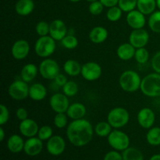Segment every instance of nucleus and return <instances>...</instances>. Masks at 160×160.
<instances>
[{
    "mask_svg": "<svg viewBox=\"0 0 160 160\" xmlns=\"http://www.w3.org/2000/svg\"><path fill=\"white\" fill-rule=\"evenodd\" d=\"M60 42L62 47L70 50L76 48L78 45V42H79L76 36L71 34H67Z\"/></svg>",
    "mask_w": 160,
    "mask_h": 160,
    "instance_id": "32",
    "label": "nucleus"
},
{
    "mask_svg": "<svg viewBox=\"0 0 160 160\" xmlns=\"http://www.w3.org/2000/svg\"><path fill=\"white\" fill-rule=\"evenodd\" d=\"M69 1L72 2H78L81 1V0H69Z\"/></svg>",
    "mask_w": 160,
    "mask_h": 160,
    "instance_id": "50",
    "label": "nucleus"
},
{
    "mask_svg": "<svg viewBox=\"0 0 160 160\" xmlns=\"http://www.w3.org/2000/svg\"><path fill=\"white\" fill-rule=\"evenodd\" d=\"M34 2L33 0H18L15 5V11L19 16L26 17L34 11Z\"/></svg>",
    "mask_w": 160,
    "mask_h": 160,
    "instance_id": "24",
    "label": "nucleus"
},
{
    "mask_svg": "<svg viewBox=\"0 0 160 160\" xmlns=\"http://www.w3.org/2000/svg\"><path fill=\"white\" fill-rule=\"evenodd\" d=\"M103 160H123L122 154L119 152V151L114 150L107 152Z\"/></svg>",
    "mask_w": 160,
    "mask_h": 160,
    "instance_id": "43",
    "label": "nucleus"
},
{
    "mask_svg": "<svg viewBox=\"0 0 160 160\" xmlns=\"http://www.w3.org/2000/svg\"><path fill=\"white\" fill-rule=\"evenodd\" d=\"M47 88L42 83H34L29 88V98L33 101H42L47 96Z\"/></svg>",
    "mask_w": 160,
    "mask_h": 160,
    "instance_id": "20",
    "label": "nucleus"
},
{
    "mask_svg": "<svg viewBox=\"0 0 160 160\" xmlns=\"http://www.w3.org/2000/svg\"><path fill=\"white\" fill-rule=\"evenodd\" d=\"M53 136L52 128L48 125H44L39 128L38 137L42 141H48Z\"/></svg>",
    "mask_w": 160,
    "mask_h": 160,
    "instance_id": "39",
    "label": "nucleus"
},
{
    "mask_svg": "<svg viewBox=\"0 0 160 160\" xmlns=\"http://www.w3.org/2000/svg\"><path fill=\"white\" fill-rule=\"evenodd\" d=\"M134 59L136 62L139 64H145L149 59V52L148 51L145 47L140 48H136Z\"/></svg>",
    "mask_w": 160,
    "mask_h": 160,
    "instance_id": "36",
    "label": "nucleus"
},
{
    "mask_svg": "<svg viewBox=\"0 0 160 160\" xmlns=\"http://www.w3.org/2000/svg\"><path fill=\"white\" fill-rule=\"evenodd\" d=\"M112 127L109 124L108 121H101L98 122L96 125H95L94 131H95V134L97 136L101 138L108 137L112 131Z\"/></svg>",
    "mask_w": 160,
    "mask_h": 160,
    "instance_id": "29",
    "label": "nucleus"
},
{
    "mask_svg": "<svg viewBox=\"0 0 160 160\" xmlns=\"http://www.w3.org/2000/svg\"><path fill=\"white\" fill-rule=\"evenodd\" d=\"M67 34H68L67 27L62 20L56 19L50 23L49 35L53 39L60 42Z\"/></svg>",
    "mask_w": 160,
    "mask_h": 160,
    "instance_id": "16",
    "label": "nucleus"
},
{
    "mask_svg": "<svg viewBox=\"0 0 160 160\" xmlns=\"http://www.w3.org/2000/svg\"><path fill=\"white\" fill-rule=\"evenodd\" d=\"M0 110H1V113H0V125L3 126V125L6 124L9 121V111L7 106H5L4 104H1Z\"/></svg>",
    "mask_w": 160,
    "mask_h": 160,
    "instance_id": "41",
    "label": "nucleus"
},
{
    "mask_svg": "<svg viewBox=\"0 0 160 160\" xmlns=\"http://www.w3.org/2000/svg\"><path fill=\"white\" fill-rule=\"evenodd\" d=\"M66 113L71 120H80L84 118V116L86 115L87 109L83 103L74 102L70 105Z\"/></svg>",
    "mask_w": 160,
    "mask_h": 160,
    "instance_id": "21",
    "label": "nucleus"
},
{
    "mask_svg": "<svg viewBox=\"0 0 160 160\" xmlns=\"http://www.w3.org/2000/svg\"><path fill=\"white\" fill-rule=\"evenodd\" d=\"M46 148L48 152L52 156H60L65 151V140L59 135H53L47 142Z\"/></svg>",
    "mask_w": 160,
    "mask_h": 160,
    "instance_id": "14",
    "label": "nucleus"
},
{
    "mask_svg": "<svg viewBox=\"0 0 160 160\" xmlns=\"http://www.w3.org/2000/svg\"><path fill=\"white\" fill-rule=\"evenodd\" d=\"M122 14H123L122 9L118 6H116L109 8L106 12V17L109 21L117 22L120 20V18L122 17Z\"/></svg>",
    "mask_w": 160,
    "mask_h": 160,
    "instance_id": "34",
    "label": "nucleus"
},
{
    "mask_svg": "<svg viewBox=\"0 0 160 160\" xmlns=\"http://www.w3.org/2000/svg\"><path fill=\"white\" fill-rule=\"evenodd\" d=\"M146 141L150 145L158 146L160 145V128L152 127L148 129L146 134Z\"/></svg>",
    "mask_w": 160,
    "mask_h": 160,
    "instance_id": "28",
    "label": "nucleus"
},
{
    "mask_svg": "<svg viewBox=\"0 0 160 160\" xmlns=\"http://www.w3.org/2000/svg\"><path fill=\"white\" fill-rule=\"evenodd\" d=\"M86 1L89 2H95V1H98V0H86Z\"/></svg>",
    "mask_w": 160,
    "mask_h": 160,
    "instance_id": "51",
    "label": "nucleus"
},
{
    "mask_svg": "<svg viewBox=\"0 0 160 160\" xmlns=\"http://www.w3.org/2000/svg\"><path fill=\"white\" fill-rule=\"evenodd\" d=\"M104 7L105 6H103L102 3L99 0H98V1H95L90 3V5L88 6V10L90 12V13L92 14V15L98 16L102 12Z\"/></svg>",
    "mask_w": 160,
    "mask_h": 160,
    "instance_id": "40",
    "label": "nucleus"
},
{
    "mask_svg": "<svg viewBox=\"0 0 160 160\" xmlns=\"http://www.w3.org/2000/svg\"><path fill=\"white\" fill-rule=\"evenodd\" d=\"M130 120L128 109L123 107H115L111 109L107 115V121L113 129H120L126 126Z\"/></svg>",
    "mask_w": 160,
    "mask_h": 160,
    "instance_id": "5",
    "label": "nucleus"
},
{
    "mask_svg": "<svg viewBox=\"0 0 160 160\" xmlns=\"http://www.w3.org/2000/svg\"><path fill=\"white\" fill-rule=\"evenodd\" d=\"M140 90L144 95L149 98L160 96V73H152L142 78Z\"/></svg>",
    "mask_w": 160,
    "mask_h": 160,
    "instance_id": "3",
    "label": "nucleus"
},
{
    "mask_svg": "<svg viewBox=\"0 0 160 160\" xmlns=\"http://www.w3.org/2000/svg\"><path fill=\"white\" fill-rule=\"evenodd\" d=\"M156 6L159 10H160V0H156Z\"/></svg>",
    "mask_w": 160,
    "mask_h": 160,
    "instance_id": "49",
    "label": "nucleus"
},
{
    "mask_svg": "<svg viewBox=\"0 0 160 160\" xmlns=\"http://www.w3.org/2000/svg\"><path fill=\"white\" fill-rule=\"evenodd\" d=\"M136 48L130 42H125L118 46L117 55L120 59L123 61H129L134 58Z\"/></svg>",
    "mask_w": 160,
    "mask_h": 160,
    "instance_id": "22",
    "label": "nucleus"
},
{
    "mask_svg": "<svg viewBox=\"0 0 160 160\" xmlns=\"http://www.w3.org/2000/svg\"><path fill=\"white\" fill-rule=\"evenodd\" d=\"M137 120L142 128L148 130L152 128L156 122V114L150 108L144 107L138 112Z\"/></svg>",
    "mask_w": 160,
    "mask_h": 160,
    "instance_id": "12",
    "label": "nucleus"
},
{
    "mask_svg": "<svg viewBox=\"0 0 160 160\" xmlns=\"http://www.w3.org/2000/svg\"><path fill=\"white\" fill-rule=\"evenodd\" d=\"M16 117L19 120L22 121L28 118V112L25 108L20 107L16 110Z\"/></svg>",
    "mask_w": 160,
    "mask_h": 160,
    "instance_id": "44",
    "label": "nucleus"
},
{
    "mask_svg": "<svg viewBox=\"0 0 160 160\" xmlns=\"http://www.w3.org/2000/svg\"><path fill=\"white\" fill-rule=\"evenodd\" d=\"M39 73L38 67L34 63L25 64L20 71V78L25 82L30 83L34 81Z\"/></svg>",
    "mask_w": 160,
    "mask_h": 160,
    "instance_id": "23",
    "label": "nucleus"
},
{
    "mask_svg": "<svg viewBox=\"0 0 160 160\" xmlns=\"http://www.w3.org/2000/svg\"><path fill=\"white\" fill-rule=\"evenodd\" d=\"M39 73L45 80H54L60 73V67L55 59L46 58L38 66Z\"/></svg>",
    "mask_w": 160,
    "mask_h": 160,
    "instance_id": "8",
    "label": "nucleus"
},
{
    "mask_svg": "<svg viewBox=\"0 0 160 160\" xmlns=\"http://www.w3.org/2000/svg\"><path fill=\"white\" fill-rule=\"evenodd\" d=\"M39 128H40L37 122L30 118L22 120L19 124V131L20 134L28 138L38 135Z\"/></svg>",
    "mask_w": 160,
    "mask_h": 160,
    "instance_id": "17",
    "label": "nucleus"
},
{
    "mask_svg": "<svg viewBox=\"0 0 160 160\" xmlns=\"http://www.w3.org/2000/svg\"><path fill=\"white\" fill-rule=\"evenodd\" d=\"M127 23L133 30L144 28L146 23L145 15L142 13L138 9H134L128 12L126 17Z\"/></svg>",
    "mask_w": 160,
    "mask_h": 160,
    "instance_id": "15",
    "label": "nucleus"
},
{
    "mask_svg": "<svg viewBox=\"0 0 160 160\" xmlns=\"http://www.w3.org/2000/svg\"><path fill=\"white\" fill-rule=\"evenodd\" d=\"M142 80L140 75L134 70H125L120 74L119 85L125 92L134 93L140 89Z\"/></svg>",
    "mask_w": 160,
    "mask_h": 160,
    "instance_id": "2",
    "label": "nucleus"
},
{
    "mask_svg": "<svg viewBox=\"0 0 160 160\" xmlns=\"http://www.w3.org/2000/svg\"><path fill=\"white\" fill-rule=\"evenodd\" d=\"M68 116L66 112H58L55 115L53 123L55 127L59 129H62L68 126Z\"/></svg>",
    "mask_w": 160,
    "mask_h": 160,
    "instance_id": "33",
    "label": "nucleus"
},
{
    "mask_svg": "<svg viewBox=\"0 0 160 160\" xmlns=\"http://www.w3.org/2000/svg\"><path fill=\"white\" fill-rule=\"evenodd\" d=\"M53 81H54V83L57 86H59V87H63L66 84V83L68 81V80H67V77L65 75L62 74V73H59Z\"/></svg>",
    "mask_w": 160,
    "mask_h": 160,
    "instance_id": "45",
    "label": "nucleus"
},
{
    "mask_svg": "<svg viewBox=\"0 0 160 160\" xmlns=\"http://www.w3.org/2000/svg\"><path fill=\"white\" fill-rule=\"evenodd\" d=\"M56 42L50 35L39 37L34 44V52L38 56L43 59L49 58L56 49Z\"/></svg>",
    "mask_w": 160,
    "mask_h": 160,
    "instance_id": "4",
    "label": "nucleus"
},
{
    "mask_svg": "<svg viewBox=\"0 0 160 160\" xmlns=\"http://www.w3.org/2000/svg\"><path fill=\"white\" fill-rule=\"evenodd\" d=\"M69 97L64 95L63 93H55L50 97L49 105L51 109L56 113L58 112H67L69 106H70V101Z\"/></svg>",
    "mask_w": 160,
    "mask_h": 160,
    "instance_id": "10",
    "label": "nucleus"
},
{
    "mask_svg": "<svg viewBox=\"0 0 160 160\" xmlns=\"http://www.w3.org/2000/svg\"><path fill=\"white\" fill-rule=\"evenodd\" d=\"M138 0H119L118 6L123 12H129L137 7Z\"/></svg>",
    "mask_w": 160,
    "mask_h": 160,
    "instance_id": "37",
    "label": "nucleus"
},
{
    "mask_svg": "<svg viewBox=\"0 0 160 160\" xmlns=\"http://www.w3.org/2000/svg\"><path fill=\"white\" fill-rule=\"evenodd\" d=\"M30 49L31 47L28 41L24 39H19L12 44L11 48V55L17 60H22L28 57Z\"/></svg>",
    "mask_w": 160,
    "mask_h": 160,
    "instance_id": "13",
    "label": "nucleus"
},
{
    "mask_svg": "<svg viewBox=\"0 0 160 160\" xmlns=\"http://www.w3.org/2000/svg\"><path fill=\"white\" fill-rule=\"evenodd\" d=\"M156 7V0H138V9L145 15H151Z\"/></svg>",
    "mask_w": 160,
    "mask_h": 160,
    "instance_id": "27",
    "label": "nucleus"
},
{
    "mask_svg": "<svg viewBox=\"0 0 160 160\" xmlns=\"http://www.w3.org/2000/svg\"><path fill=\"white\" fill-rule=\"evenodd\" d=\"M123 160H144L142 152L136 148L129 147L122 152Z\"/></svg>",
    "mask_w": 160,
    "mask_h": 160,
    "instance_id": "30",
    "label": "nucleus"
},
{
    "mask_svg": "<svg viewBox=\"0 0 160 160\" xmlns=\"http://www.w3.org/2000/svg\"><path fill=\"white\" fill-rule=\"evenodd\" d=\"M109 36L107 29L104 27L97 26L92 28L88 34L89 40L94 44H102L106 41Z\"/></svg>",
    "mask_w": 160,
    "mask_h": 160,
    "instance_id": "19",
    "label": "nucleus"
},
{
    "mask_svg": "<svg viewBox=\"0 0 160 160\" xmlns=\"http://www.w3.org/2000/svg\"><path fill=\"white\" fill-rule=\"evenodd\" d=\"M62 93L67 95V97H73L78 94L79 91L78 84L73 81H68L66 83L65 85L62 87Z\"/></svg>",
    "mask_w": 160,
    "mask_h": 160,
    "instance_id": "35",
    "label": "nucleus"
},
{
    "mask_svg": "<svg viewBox=\"0 0 160 160\" xmlns=\"http://www.w3.org/2000/svg\"><path fill=\"white\" fill-rule=\"evenodd\" d=\"M149 160H160V154H156L153 155Z\"/></svg>",
    "mask_w": 160,
    "mask_h": 160,
    "instance_id": "48",
    "label": "nucleus"
},
{
    "mask_svg": "<svg viewBox=\"0 0 160 160\" xmlns=\"http://www.w3.org/2000/svg\"><path fill=\"white\" fill-rule=\"evenodd\" d=\"M5 131L4 129H3L2 126L0 127V142H3V140H4L5 138Z\"/></svg>",
    "mask_w": 160,
    "mask_h": 160,
    "instance_id": "47",
    "label": "nucleus"
},
{
    "mask_svg": "<svg viewBox=\"0 0 160 160\" xmlns=\"http://www.w3.org/2000/svg\"><path fill=\"white\" fill-rule=\"evenodd\" d=\"M105 7L110 8L112 6H118L119 0H99Z\"/></svg>",
    "mask_w": 160,
    "mask_h": 160,
    "instance_id": "46",
    "label": "nucleus"
},
{
    "mask_svg": "<svg viewBox=\"0 0 160 160\" xmlns=\"http://www.w3.org/2000/svg\"><path fill=\"white\" fill-rule=\"evenodd\" d=\"M92 123L86 119L75 120L70 122L67 128V137L69 142L76 147H82L92 141L94 135Z\"/></svg>",
    "mask_w": 160,
    "mask_h": 160,
    "instance_id": "1",
    "label": "nucleus"
},
{
    "mask_svg": "<svg viewBox=\"0 0 160 160\" xmlns=\"http://www.w3.org/2000/svg\"><path fill=\"white\" fill-rule=\"evenodd\" d=\"M148 25L152 32L160 34V10L155 11L150 15Z\"/></svg>",
    "mask_w": 160,
    "mask_h": 160,
    "instance_id": "31",
    "label": "nucleus"
},
{
    "mask_svg": "<svg viewBox=\"0 0 160 160\" xmlns=\"http://www.w3.org/2000/svg\"><path fill=\"white\" fill-rule=\"evenodd\" d=\"M43 141L38 137L29 138L25 142L23 151L28 156H35L41 153L43 149Z\"/></svg>",
    "mask_w": 160,
    "mask_h": 160,
    "instance_id": "18",
    "label": "nucleus"
},
{
    "mask_svg": "<svg viewBox=\"0 0 160 160\" xmlns=\"http://www.w3.org/2000/svg\"><path fill=\"white\" fill-rule=\"evenodd\" d=\"M81 74L87 81H95L101 78L102 69L98 62L89 61L82 65Z\"/></svg>",
    "mask_w": 160,
    "mask_h": 160,
    "instance_id": "9",
    "label": "nucleus"
},
{
    "mask_svg": "<svg viewBox=\"0 0 160 160\" xmlns=\"http://www.w3.org/2000/svg\"><path fill=\"white\" fill-rule=\"evenodd\" d=\"M150 36L144 28L133 30L129 35V42L135 48H144L148 45Z\"/></svg>",
    "mask_w": 160,
    "mask_h": 160,
    "instance_id": "11",
    "label": "nucleus"
},
{
    "mask_svg": "<svg viewBox=\"0 0 160 160\" xmlns=\"http://www.w3.org/2000/svg\"><path fill=\"white\" fill-rule=\"evenodd\" d=\"M25 142L19 134H12L8 138L7 148L12 153H19L23 151Z\"/></svg>",
    "mask_w": 160,
    "mask_h": 160,
    "instance_id": "25",
    "label": "nucleus"
},
{
    "mask_svg": "<svg viewBox=\"0 0 160 160\" xmlns=\"http://www.w3.org/2000/svg\"><path fill=\"white\" fill-rule=\"evenodd\" d=\"M49 28L50 23L44 20H41L36 24L35 32L39 37L49 35Z\"/></svg>",
    "mask_w": 160,
    "mask_h": 160,
    "instance_id": "38",
    "label": "nucleus"
},
{
    "mask_svg": "<svg viewBox=\"0 0 160 160\" xmlns=\"http://www.w3.org/2000/svg\"><path fill=\"white\" fill-rule=\"evenodd\" d=\"M28 83L22 79L12 81L8 88V94L11 98L16 101H22L29 97Z\"/></svg>",
    "mask_w": 160,
    "mask_h": 160,
    "instance_id": "7",
    "label": "nucleus"
},
{
    "mask_svg": "<svg viewBox=\"0 0 160 160\" xmlns=\"http://www.w3.org/2000/svg\"><path fill=\"white\" fill-rule=\"evenodd\" d=\"M109 145L117 151H124L130 145V138L128 134L119 129L112 130L107 137Z\"/></svg>",
    "mask_w": 160,
    "mask_h": 160,
    "instance_id": "6",
    "label": "nucleus"
},
{
    "mask_svg": "<svg viewBox=\"0 0 160 160\" xmlns=\"http://www.w3.org/2000/svg\"><path fill=\"white\" fill-rule=\"evenodd\" d=\"M63 71L70 77H77L81 74L82 66L75 59H68L63 64Z\"/></svg>",
    "mask_w": 160,
    "mask_h": 160,
    "instance_id": "26",
    "label": "nucleus"
},
{
    "mask_svg": "<svg viewBox=\"0 0 160 160\" xmlns=\"http://www.w3.org/2000/svg\"><path fill=\"white\" fill-rule=\"evenodd\" d=\"M151 66L156 73H160V51L153 55L151 60Z\"/></svg>",
    "mask_w": 160,
    "mask_h": 160,
    "instance_id": "42",
    "label": "nucleus"
}]
</instances>
